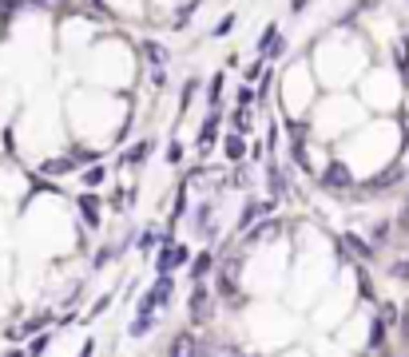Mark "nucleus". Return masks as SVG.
<instances>
[{"mask_svg": "<svg viewBox=\"0 0 409 357\" xmlns=\"http://www.w3.org/2000/svg\"><path fill=\"white\" fill-rule=\"evenodd\" d=\"M322 183H326V191H350V171L342 163H330L322 171Z\"/></svg>", "mask_w": 409, "mask_h": 357, "instance_id": "f257e3e1", "label": "nucleus"}, {"mask_svg": "<svg viewBox=\"0 0 409 357\" xmlns=\"http://www.w3.org/2000/svg\"><path fill=\"white\" fill-rule=\"evenodd\" d=\"M191 314H195V321L211 318V294H207V286H195V294H191Z\"/></svg>", "mask_w": 409, "mask_h": 357, "instance_id": "f03ea898", "label": "nucleus"}, {"mask_svg": "<svg viewBox=\"0 0 409 357\" xmlns=\"http://www.w3.org/2000/svg\"><path fill=\"white\" fill-rule=\"evenodd\" d=\"M187 262V250L183 247H163V254H159V274H171L175 266H183Z\"/></svg>", "mask_w": 409, "mask_h": 357, "instance_id": "7ed1b4c3", "label": "nucleus"}, {"mask_svg": "<svg viewBox=\"0 0 409 357\" xmlns=\"http://www.w3.org/2000/svg\"><path fill=\"white\" fill-rule=\"evenodd\" d=\"M167 357H199V342L191 337V333H179L171 342V354Z\"/></svg>", "mask_w": 409, "mask_h": 357, "instance_id": "20e7f679", "label": "nucleus"}, {"mask_svg": "<svg viewBox=\"0 0 409 357\" xmlns=\"http://www.w3.org/2000/svg\"><path fill=\"white\" fill-rule=\"evenodd\" d=\"M342 247L350 250V258H370V247L361 242L358 234H342Z\"/></svg>", "mask_w": 409, "mask_h": 357, "instance_id": "39448f33", "label": "nucleus"}, {"mask_svg": "<svg viewBox=\"0 0 409 357\" xmlns=\"http://www.w3.org/2000/svg\"><path fill=\"white\" fill-rule=\"evenodd\" d=\"M171 294H175V282H171V274H163L159 282H155V290H151V298L159 306V302H171Z\"/></svg>", "mask_w": 409, "mask_h": 357, "instance_id": "423d86ee", "label": "nucleus"}, {"mask_svg": "<svg viewBox=\"0 0 409 357\" xmlns=\"http://www.w3.org/2000/svg\"><path fill=\"white\" fill-rule=\"evenodd\" d=\"M243 155H247V143H243L238 136H231V139H227V159H231V163H243Z\"/></svg>", "mask_w": 409, "mask_h": 357, "instance_id": "0eeeda50", "label": "nucleus"}, {"mask_svg": "<svg viewBox=\"0 0 409 357\" xmlns=\"http://www.w3.org/2000/svg\"><path fill=\"white\" fill-rule=\"evenodd\" d=\"M143 52L151 56V64H155V68H163V64H167V48H163V44H155V40H148V44H143Z\"/></svg>", "mask_w": 409, "mask_h": 357, "instance_id": "6e6552de", "label": "nucleus"}, {"mask_svg": "<svg viewBox=\"0 0 409 357\" xmlns=\"http://www.w3.org/2000/svg\"><path fill=\"white\" fill-rule=\"evenodd\" d=\"M151 321H155V318H151V309L139 306V318L131 321V333H148V330H151Z\"/></svg>", "mask_w": 409, "mask_h": 357, "instance_id": "1a4fd4ad", "label": "nucleus"}, {"mask_svg": "<svg viewBox=\"0 0 409 357\" xmlns=\"http://www.w3.org/2000/svg\"><path fill=\"white\" fill-rule=\"evenodd\" d=\"M397 68H401V75H406V80H409V44H397Z\"/></svg>", "mask_w": 409, "mask_h": 357, "instance_id": "9d476101", "label": "nucleus"}, {"mask_svg": "<svg viewBox=\"0 0 409 357\" xmlns=\"http://www.w3.org/2000/svg\"><path fill=\"white\" fill-rule=\"evenodd\" d=\"M191 270H195V278H199V274H207V270H211V258H207V254H199V258L191 262Z\"/></svg>", "mask_w": 409, "mask_h": 357, "instance_id": "9b49d317", "label": "nucleus"}, {"mask_svg": "<svg viewBox=\"0 0 409 357\" xmlns=\"http://www.w3.org/2000/svg\"><path fill=\"white\" fill-rule=\"evenodd\" d=\"M148 143H136V147H131V151H127V163H139V159H143V155H148Z\"/></svg>", "mask_w": 409, "mask_h": 357, "instance_id": "f8f14e48", "label": "nucleus"}, {"mask_svg": "<svg viewBox=\"0 0 409 357\" xmlns=\"http://www.w3.org/2000/svg\"><path fill=\"white\" fill-rule=\"evenodd\" d=\"M231 28H235V16H223V20H219V28H215V36H227Z\"/></svg>", "mask_w": 409, "mask_h": 357, "instance_id": "ddd939ff", "label": "nucleus"}, {"mask_svg": "<svg viewBox=\"0 0 409 357\" xmlns=\"http://www.w3.org/2000/svg\"><path fill=\"white\" fill-rule=\"evenodd\" d=\"M44 345H48V337H36V342L28 345V354H32V357H40V354H44Z\"/></svg>", "mask_w": 409, "mask_h": 357, "instance_id": "4468645a", "label": "nucleus"}, {"mask_svg": "<svg viewBox=\"0 0 409 357\" xmlns=\"http://www.w3.org/2000/svg\"><path fill=\"white\" fill-rule=\"evenodd\" d=\"M84 179H87V183H92V187H96V183H99V179H103V171H99V167H92V171H87V175H84Z\"/></svg>", "mask_w": 409, "mask_h": 357, "instance_id": "2eb2a0df", "label": "nucleus"}]
</instances>
